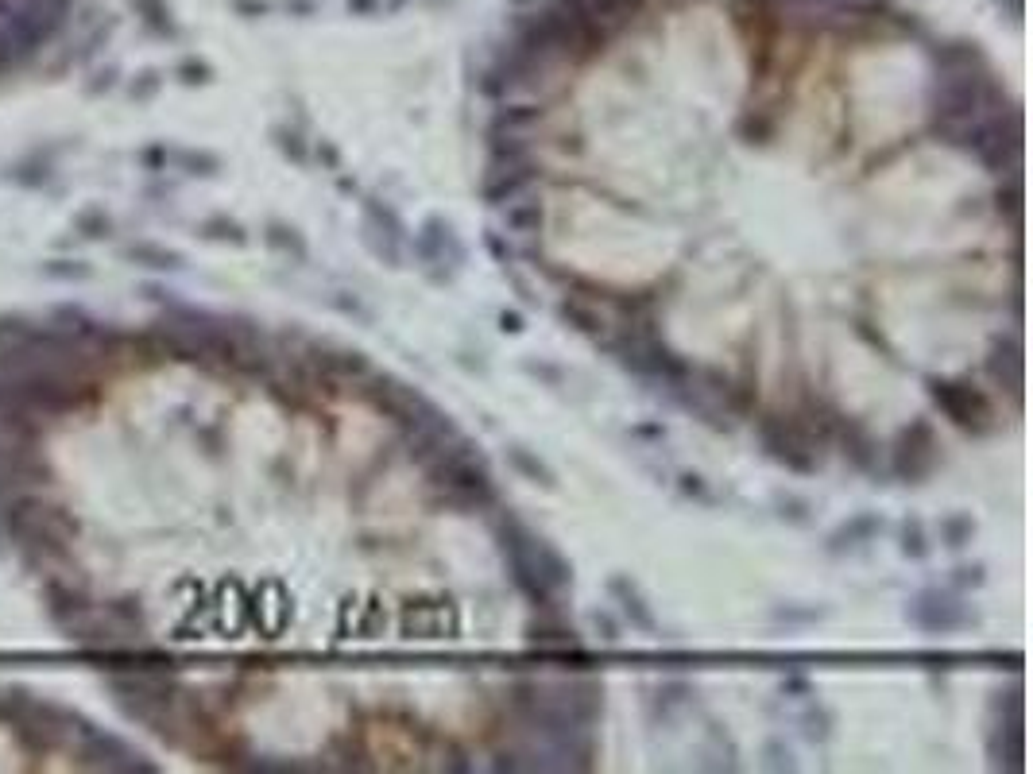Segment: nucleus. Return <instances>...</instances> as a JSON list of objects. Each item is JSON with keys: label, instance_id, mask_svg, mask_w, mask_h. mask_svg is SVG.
Returning <instances> with one entry per match:
<instances>
[{"label": "nucleus", "instance_id": "obj_1", "mask_svg": "<svg viewBox=\"0 0 1033 774\" xmlns=\"http://www.w3.org/2000/svg\"><path fill=\"white\" fill-rule=\"evenodd\" d=\"M430 488L438 492V504L461 507V511H484L496 504V484L473 442L465 438L449 442V449L430 461Z\"/></svg>", "mask_w": 1033, "mask_h": 774}, {"label": "nucleus", "instance_id": "obj_2", "mask_svg": "<svg viewBox=\"0 0 1033 774\" xmlns=\"http://www.w3.org/2000/svg\"><path fill=\"white\" fill-rule=\"evenodd\" d=\"M755 438L770 461L786 465L790 473L813 477L821 469V453L817 442L809 438V430L797 422V415H759L755 418Z\"/></svg>", "mask_w": 1033, "mask_h": 774}, {"label": "nucleus", "instance_id": "obj_3", "mask_svg": "<svg viewBox=\"0 0 1033 774\" xmlns=\"http://www.w3.org/2000/svg\"><path fill=\"white\" fill-rule=\"evenodd\" d=\"M925 387H929V399L937 403V411H941L956 430H964V434H972V438H987V434L995 430V403L975 384L929 376Z\"/></svg>", "mask_w": 1033, "mask_h": 774}, {"label": "nucleus", "instance_id": "obj_4", "mask_svg": "<svg viewBox=\"0 0 1033 774\" xmlns=\"http://www.w3.org/2000/svg\"><path fill=\"white\" fill-rule=\"evenodd\" d=\"M612 353H616V360H620L627 372L654 376V380H662V384H678L681 376L689 372V364H685L666 341H658V337L643 326H631L627 333H620L616 345H612Z\"/></svg>", "mask_w": 1033, "mask_h": 774}, {"label": "nucleus", "instance_id": "obj_5", "mask_svg": "<svg viewBox=\"0 0 1033 774\" xmlns=\"http://www.w3.org/2000/svg\"><path fill=\"white\" fill-rule=\"evenodd\" d=\"M500 554H503V562H507V569H511V581H515V589L527 596L531 604H538L542 612L546 608H554V589L538 577V569H534V558H531V542H534V531L527 527V523H519L515 515H507L500 523Z\"/></svg>", "mask_w": 1033, "mask_h": 774}, {"label": "nucleus", "instance_id": "obj_6", "mask_svg": "<svg viewBox=\"0 0 1033 774\" xmlns=\"http://www.w3.org/2000/svg\"><path fill=\"white\" fill-rule=\"evenodd\" d=\"M1018 151H1022V113H1018V109H1010V113H987V117L975 120L968 155H975L987 171H1006V167H1014Z\"/></svg>", "mask_w": 1033, "mask_h": 774}, {"label": "nucleus", "instance_id": "obj_7", "mask_svg": "<svg viewBox=\"0 0 1033 774\" xmlns=\"http://www.w3.org/2000/svg\"><path fill=\"white\" fill-rule=\"evenodd\" d=\"M890 465H894V477L906 480V484H921V480L933 477V469L941 465V442H937V434L925 418H914L910 426H902L894 453H890Z\"/></svg>", "mask_w": 1033, "mask_h": 774}, {"label": "nucleus", "instance_id": "obj_8", "mask_svg": "<svg viewBox=\"0 0 1033 774\" xmlns=\"http://www.w3.org/2000/svg\"><path fill=\"white\" fill-rule=\"evenodd\" d=\"M364 395H368V403L376 407V411H384L387 418H395L399 426H414L418 418L434 415L438 407L426 399V395H418L414 387H407L403 380H395V376H372L368 372V387H364Z\"/></svg>", "mask_w": 1033, "mask_h": 774}, {"label": "nucleus", "instance_id": "obj_9", "mask_svg": "<svg viewBox=\"0 0 1033 774\" xmlns=\"http://www.w3.org/2000/svg\"><path fill=\"white\" fill-rule=\"evenodd\" d=\"M906 620L914 627H921V631H929V635H948V631L968 627L975 616L968 612V604H964L960 596H948L941 593V589H925V593H917L914 600H910Z\"/></svg>", "mask_w": 1033, "mask_h": 774}, {"label": "nucleus", "instance_id": "obj_10", "mask_svg": "<svg viewBox=\"0 0 1033 774\" xmlns=\"http://www.w3.org/2000/svg\"><path fill=\"white\" fill-rule=\"evenodd\" d=\"M832 442L840 446L844 461H848L852 469H859V473H875V465H879V442H875V434H871L863 422L840 415Z\"/></svg>", "mask_w": 1033, "mask_h": 774}, {"label": "nucleus", "instance_id": "obj_11", "mask_svg": "<svg viewBox=\"0 0 1033 774\" xmlns=\"http://www.w3.org/2000/svg\"><path fill=\"white\" fill-rule=\"evenodd\" d=\"M987 755L995 767L1006 771H1022L1026 759V736H1022V713H999L991 736H987Z\"/></svg>", "mask_w": 1033, "mask_h": 774}, {"label": "nucleus", "instance_id": "obj_12", "mask_svg": "<svg viewBox=\"0 0 1033 774\" xmlns=\"http://www.w3.org/2000/svg\"><path fill=\"white\" fill-rule=\"evenodd\" d=\"M418 256L426 264H465V244L457 240L453 225L445 217H426L422 233H418Z\"/></svg>", "mask_w": 1033, "mask_h": 774}, {"label": "nucleus", "instance_id": "obj_13", "mask_svg": "<svg viewBox=\"0 0 1033 774\" xmlns=\"http://www.w3.org/2000/svg\"><path fill=\"white\" fill-rule=\"evenodd\" d=\"M527 639H531V647H538L546 658H558V662L569 655H581L577 631L569 624H561L558 616H554V608H546V616L527 627Z\"/></svg>", "mask_w": 1033, "mask_h": 774}, {"label": "nucleus", "instance_id": "obj_14", "mask_svg": "<svg viewBox=\"0 0 1033 774\" xmlns=\"http://www.w3.org/2000/svg\"><path fill=\"white\" fill-rule=\"evenodd\" d=\"M59 8V0H0V43L31 35L43 20H51V12Z\"/></svg>", "mask_w": 1033, "mask_h": 774}, {"label": "nucleus", "instance_id": "obj_15", "mask_svg": "<svg viewBox=\"0 0 1033 774\" xmlns=\"http://www.w3.org/2000/svg\"><path fill=\"white\" fill-rule=\"evenodd\" d=\"M987 372L995 384H1003L1014 399H1022V380H1026V357H1022V345L1018 337H999L987 353Z\"/></svg>", "mask_w": 1033, "mask_h": 774}, {"label": "nucleus", "instance_id": "obj_16", "mask_svg": "<svg viewBox=\"0 0 1033 774\" xmlns=\"http://www.w3.org/2000/svg\"><path fill=\"white\" fill-rule=\"evenodd\" d=\"M534 179H538V167H534L531 159L507 163V167H492L488 179H484V202H488V206H503L507 198H515V194Z\"/></svg>", "mask_w": 1033, "mask_h": 774}, {"label": "nucleus", "instance_id": "obj_17", "mask_svg": "<svg viewBox=\"0 0 1033 774\" xmlns=\"http://www.w3.org/2000/svg\"><path fill=\"white\" fill-rule=\"evenodd\" d=\"M531 558H534V569H538V577L554 589V593H561V589H569L573 585V566L565 562V554H561L558 546H550L542 535H534V542H531Z\"/></svg>", "mask_w": 1033, "mask_h": 774}, {"label": "nucleus", "instance_id": "obj_18", "mask_svg": "<svg viewBox=\"0 0 1033 774\" xmlns=\"http://www.w3.org/2000/svg\"><path fill=\"white\" fill-rule=\"evenodd\" d=\"M608 593H612V600L620 604V612L627 616V620H631V624L643 627V631H658V620H654L650 604L643 600V593L635 589V581H631V577L616 573V577L608 581Z\"/></svg>", "mask_w": 1033, "mask_h": 774}, {"label": "nucleus", "instance_id": "obj_19", "mask_svg": "<svg viewBox=\"0 0 1033 774\" xmlns=\"http://www.w3.org/2000/svg\"><path fill=\"white\" fill-rule=\"evenodd\" d=\"M314 368H322L325 376L333 380H364L372 368H368V357L360 353V349H333V353H322V349H314V357H310Z\"/></svg>", "mask_w": 1033, "mask_h": 774}, {"label": "nucleus", "instance_id": "obj_20", "mask_svg": "<svg viewBox=\"0 0 1033 774\" xmlns=\"http://www.w3.org/2000/svg\"><path fill=\"white\" fill-rule=\"evenodd\" d=\"M797 422L809 430V438H813L817 446H825V442H832V434H836L840 411L828 403L825 395H809V399L801 403V415H797Z\"/></svg>", "mask_w": 1033, "mask_h": 774}, {"label": "nucleus", "instance_id": "obj_21", "mask_svg": "<svg viewBox=\"0 0 1033 774\" xmlns=\"http://www.w3.org/2000/svg\"><path fill=\"white\" fill-rule=\"evenodd\" d=\"M883 531V519L879 515H871V511H863L856 519H848L836 535L828 538V554H844V550H856L863 542H871V538Z\"/></svg>", "mask_w": 1033, "mask_h": 774}, {"label": "nucleus", "instance_id": "obj_22", "mask_svg": "<svg viewBox=\"0 0 1033 774\" xmlns=\"http://www.w3.org/2000/svg\"><path fill=\"white\" fill-rule=\"evenodd\" d=\"M442 616H445L442 604H411V608H407V620H403L407 639H442L445 635Z\"/></svg>", "mask_w": 1033, "mask_h": 774}, {"label": "nucleus", "instance_id": "obj_23", "mask_svg": "<svg viewBox=\"0 0 1033 774\" xmlns=\"http://www.w3.org/2000/svg\"><path fill=\"white\" fill-rule=\"evenodd\" d=\"M507 465H511L519 477L534 480V484H542V488H554V484H558V480H554V469H550L538 453H531V449H523V446H507Z\"/></svg>", "mask_w": 1033, "mask_h": 774}, {"label": "nucleus", "instance_id": "obj_24", "mask_svg": "<svg viewBox=\"0 0 1033 774\" xmlns=\"http://www.w3.org/2000/svg\"><path fill=\"white\" fill-rule=\"evenodd\" d=\"M937 74H952V70H975V66H983L979 62V51H975V43H945L937 55Z\"/></svg>", "mask_w": 1033, "mask_h": 774}, {"label": "nucleus", "instance_id": "obj_25", "mask_svg": "<svg viewBox=\"0 0 1033 774\" xmlns=\"http://www.w3.org/2000/svg\"><path fill=\"white\" fill-rule=\"evenodd\" d=\"M558 318L565 322V326L577 329V333H589V337H596V333H600V314H596L592 306H585L581 298H561Z\"/></svg>", "mask_w": 1033, "mask_h": 774}, {"label": "nucleus", "instance_id": "obj_26", "mask_svg": "<svg viewBox=\"0 0 1033 774\" xmlns=\"http://www.w3.org/2000/svg\"><path fill=\"white\" fill-rule=\"evenodd\" d=\"M503 221H507L511 233H538L542 221H546V213H542L538 202H511V206L503 209Z\"/></svg>", "mask_w": 1033, "mask_h": 774}, {"label": "nucleus", "instance_id": "obj_27", "mask_svg": "<svg viewBox=\"0 0 1033 774\" xmlns=\"http://www.w3.org/2000/svg\"><path fill=\"white\" fill-rule=\"evenodd\" d=\"M975 538V519L972 515H964V511H952L941 519V542H945L948 550H964L968 542Z\"/></svg>", "mask_w": 1033, "mask_h": 774}, {"label": "nucleus", "instance_id": "obj_28", "mask_svg": "<svg viewBox=\"0 0 1033 774\" xmlns=\"http://www.w3.org/2000/svg\"><path fill=\"white\" fill-rule=\"evenodd\" d=\"M898 550H902V558H910V562H925V558H929V538H925L921 519H906V523H902Z\"/></svg>", "mask_w": 1033, "mask_h": 774}, {"label": "nucleus", "instance_id": "obj_29", "mask_svg": "<svg viewBox=\"0 0 1033 774\" xmlns=\"http://www.w3.org/2000/svg\"><path fill=\"white\" fill-rule=\"evenodd\" d=\"M368 225L372 229H380V233H387V237H395V240H403L407 233H403V221L395 217V209L391 206H384L380 198H368Z\"/></svg>", "mask_w": 1033, "mask_h": 774}, {"label": "nucleus", "instance_id": "obj_30", "mask_svg": "<svg viewBox=\"0 0 1033 774\" xmlns=\"http://www.w3.org/2000/svg\"><path fill=\"white\" fill-rule=\"evenodd\" d=\"M534 120H542V109L538 105H507L496 113V124H492V132H503V128H527Z\"/></svg>", "mask_w": 1033, "mask_h": 774}, {"label": "nucleus", "instance_id": "obj_31", "mask_svg": "<svg viewBox=\"0 0 1033 774\" xmlns=\"http://www.w3.org/2000/svg\"><path fill=\"white\" fill-rule=\"evenodd\" d=\"M995 209H999L1003 217H1010V221L1022 217V182H1018V175H1010V179L995 190Z\"/></svg>", "mask_w": 1033, "mask_h": 774}, {"label": "nucleus", "instance_id": "obj_32", "mask_svg": "<svg viewBox=\"0 0 1033 774\" xmlns=\"http://www.w3.org/2000/svg\"><path fill=\"white\" fill-rule=\"evenodd\" d=\"M531 159V151L523 140H503L500 132H492V167H507V163H523Z\"/></svg>", "mask_w": 1033, "mask_h": 774}, {"label": "nucleus", "instance_id": "obj_33", "mask_svg": "<svg viewBox=\"0 0 1033 774\" xmlns=\"http://www.w3.org/2000/svg\"><path fill=\"white\" fill-rule=\"evenodd\" d=\"M774 507H778V519H786V523H794V527H805V523L813 519V515H809V504H805L801 496H790V492L778 496Z\"/></svg>", "mask_w": 1033, "mask_h": 774}, {"label": "nucleus", "instance_id": "obj_34", "mask_svg": "<svg viewBox=\"0 0 1033 774\" xmlns=\"http://www.w3.org/2000/svg\"><path fill=\"white\" fill-rule=\"evenodd\" d=\"M271 244L275 248H283L287 256H295V260H306V240L298 237L295 229H287V225H271Z\"/></svg>", "mask_w": 1033, "mask_h": 774}, {"label": "nucleus", "instance_id": "obj_35", "mask_svg": "<svg viewBox=\"0 0 1033 774\" xmlns=\"http://www.w3.org/2000/svg\"><path fill=\"white\" fill-rule=\"evenodd\" d=\"M801 724H805V736L817 744V740H828V728H832V720H828L825 709H809V713L801 716Z\"/></svg>", "mask_w": 1033, "mask_h": 774}, {"label": "nucleus", "instance_id": "obj_36", "mask_svg": "<svg viewBox=\"0 0 1033 774\" xmlns=\"http://www.w3.org/2000/svg\"><path fill=\"white\" fill-rule=\"evenodd\" d=\"M952 585L956 589H979L983 585V566H960L952 573Z\"/></svg>", "mask_w": 1033, "mask_h": 774}, {"label": "nucleus", "instance_id": "obj_37", "mask_svg": "<svg viewBox=\"0 0 1033 774\" xmlns=\"http://www.w3.org/2000/svg\"><path fill=\"white\" fill-rule=\"evenodd\" d=\"M279 148L287 151L295 163H306V148H302V140H298V132H287V128H279Z\"/></svg>", "mask_w": 1033, "mask_h": 774}, {"label": "nucleus", "instance_id": "obj_38", "mask_svg": "<svg viewBox=\"0 0 1033 774\" xmlns=\"http://www.w3.org/2000/svg\"><path fill=\"white\" fill-rule=\"evenodd\" d=\"M592 627L600 631L604 643H616V639H620V627H616V620H612L608 612H592Z\"/></svg>", "mask_w": 1033, "mask_h": 774}, {"label": "nucleus", "instance_id": "obj_39", "mask_svg": "<svg viewBox=\"0 0 1033 774\" xmlns=\"http://www.w3.org/2000/svg\"><path fill=\"white\" fill-rule=\"evenodd\" d=\"M681 492H685V496H697V500H709V492H705L701 477H681Z\"/></svg>", "mask_w": 1033, "mask_h": 774}, {"label": "nucleus", "instance_id": "obj_40", "mask_svg": "<svg viewBox=\"0 0 1033 774\" xmlns=\"http://www.w3.org/2000/svg\"><path fill=\"white\" fill-rule=\"evenodd\" d=\"M500 329L503 333H523V318L515 310H503L500 314Z\"/></svg>", "mask_w": 1033, "mask_h": 774}, {"label": "nucleus", "instance_id": "obj_41", "mask_svg": "<svg viewBox=\"0 0 1033 774\" xmlns=\"http://www.w3.org/2000/svg\"><path fill=\"white\" fill-rule=\"evenodd\" d=\"M527 372H531V376H542V380H550V384H561V372L558 368H550V364H527Z\"/></svg>", "mask_w": 1033, "mask_h": 774}, {"label": "nucleus", "instance_id": "obj_42", "mask_svg": "<svg viewBox=\"0 0 1033 774\" xmlns=\"http://www.w3.org/2000/svg\"><path fill=\"white\" fill-rule=\"evenodd\" d=\"M484 244H488V248H492V252H496V260H500V264H507V260H511V252H507V248H503V240L496 237V233H488V237H484Z\"/></svg>", "mask_w": 1033, "mask_h": 774}, {"label": "nucleus", "instance_id": "obj_43", "mask_svg": "<svg viewBox=\"0 0 1033 774\" xmlns=\"http://www.w3.org/2000/svg\"><path fill=\"white\" fill-rule=\"evenodd\" d=\"M349 8L360 12V16H368V12H376V8H380V0H349Z\"/></svg>", "mask_w": 1033, "mask_h": 774}, {"label": "nucleus", "instance_id": "obj_44", "mask_svg": "<svg viewBox=\"0 0 1033 774\" xmlns=\"http://www.w3.org/2000/svg\"><path fill=\"white\" fill-rule=\"evenodd\" d=\"M380 4H384V8H399V4H403V0H380Z\"/></svg>", "mask_w": 1033, "mask_h": 774}]
</instances>
